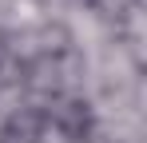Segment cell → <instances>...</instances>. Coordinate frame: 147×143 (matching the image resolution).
<instances>
[{
	"label": "cell",
	"mask_w": 147,
	"mask_h": 143,
	"mask_svg": "<svg viewBox=\"0 0 147 143\" xmlns=\"http://www.w3.org/2000/svg\"><path fill=\"white\" fill-rule=\"evenodd\" d=\"M40 135H44V115L28 111V107L8 115L0 127V143H40Z\"/></svg>",
	"instance_id": "1"
}]
</instances>
